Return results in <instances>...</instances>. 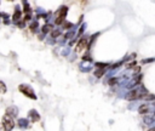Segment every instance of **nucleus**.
Wrapping results in <instances>:
<instances>
[{
	"label": "nucleus",
	"instance_id": "f257e3e1",
	"mask_svg": "<svg viewBox=\"0 0 155 131\" xmlns=\"http://www.w3.org/2000/svg\"><path fill=\"white\" fill-rule=\"evenodd\" d=\"M19 91H21L22 93H24V95L27 96V97H29V98H32V100H36V96H35V92L33 91V89L29 86V85H24V84H22V85H19Z\"/></svg>",
	"mask_w": 155,
	"mask_h": 131
},
{
	"label": "nucleus",
	"instance_id": "f03ea898",
	"mask_svg": "<svg viewBox=\"0 0 155 131\" xmlns=\"http://www.w3.org/2000/svg\"><path fill=\"white\" fill-rule=\"evenodd\" d=\"M3 126H4L5 131H11L13 129L15 123H13V120H12V118L10 115L6 114V115L3 117Z\"/></svg>",
	"mask_w": 155,
	"mask_h": 131
},
{
	"label": "nucleus",
	"instance_id": "7ed1b4c3",
	"mask_svg": "<svg viewBox=\"0 0 155 131\" xmlns=\"http://www.w3.org/2000/svg\"><path fill=\"white\" fill-rule=\"evenodd\" d=\"M67 7H61V10L58 11V16H57V20H56V24H61L62 22H63V20H64V16H66V13H67Z\"/></svg>",
	"mask_w": 155,
	"mask_h": 131
},
{
	"label": "nucleus",
	"instance_id": "20e7f679",
	"mask_svg": "<svg viewBox=\"0 0 155 131\" xmlns=\"http://www.w3.org/2000/svg\"><path fill=\"white\" fill-rule=\"evenodd\" d=\"M6 114H7V115H10L11 118L16 117V115L18 114V109H17V107H15V106L9 107V108L6 109Z\"/></svg>",
	"mask_w": 155,
	"mask_h": 131
},
{
	"label": "nucleus",
	"instance_id": "39448f33",
	"mask_svg": "<svg viewBox=\"0 0 155 131\" xmlns=\"http://www.w3.org/2000/svg\"><path fill=\"white\" fill-rule=\"evenodd\" d=\"M86 44H87V39H81L79 43H78V45H76V49H75L76 52H80L81 50H84Z\"/></svg>",
	"mask_w": 155,
	"mask_h": 131
},
{
	"label": "nucleus",
	"instance_id": "423d86ee",
	"mask_svg": "<svg viewBox=\"0 0 155 131\" xmlns=\"http://www.w3.org/2000/svg\"><path fill=\"white\" fill-rule=\"evenodd\" d=\"M28 115H29V118H30L33 121H38L39 119H40V117H39V114H38V112H36V110H34V109L29 110Z\"/></svg>",
	"mask_w": 155,
	"mask_h": 131
},
{
	"label": "nucleus",
	"instance_id": "0eeeda50",
	"mask_svg": "<svg viewBox=\"0 0 155 131\" xmlns=\"http://www.w3.org/2000/svg\"><path fill=\"white\" fill-rule=\"evenodd\" d=\"M19 18H21V10H19V7L17 6L16 10H15V13H13V22H17Z\"/></svg>",
	"mask_w": 155,
	"mask_h": 131
},
{
	"label": "nucleus",
	"instance_id": "6e6552de",
	"mask_svg": "<svg viewBox=\"0 0 155 131\" xmlns=\"http://www.w3.org/2000/svg\"><path fill=\"white\" fill-rule=\"evenodd\" d=\"M138 97V92L137 91H132V92H130L128 93V95H127V100L128 101H132V100H136V98H137Z\"/></svg>",
	"mask_w": 155,
	"mask_h": 131
},
{
	"label": "nucleus",
	"instance_id": "1a4fd4ad",
	"mask_svg": "<svg viewBox=\"0 0 155 131\" xmlns=\"http://www.w3.org/2000/svg\"><path fill=\"white\" fill-rule=\"evenodd\" d=\"M18 125H19V127H28V120L27 119H19L18 120Z\"/></svg>",
	"mask_w": 155,
	"mask_h": 131
},
{
	"label": "nucleus",
	"instance_id": "9d476101",
	"mask_svg": "<svg viewBox=\"0 0 155 131\" xmlns=\"http://www.w3.org/2000/svg\"><path fill=\"white\" fill-rule=\"evenodd\" d=\"M5 92H6V85L3 81H0V93H5Z\"/></svg>",
	"mask_w": 155,
	"mask_h": 131
},
{
	"label": "nucleus",
	"instance_id": "9b49d317",
	"mask_svg": "<svg viewBox=\"0 0 155 131\" xmlns=\"http://www.w3.org/2000/svg\"><path fill=\"white\" fill-rule=\"evenodd\" d=\"M138 112H140L141 114H143V113H145V112H148V107L147 106H141L140 109H138Z\"/></svg>",
	"mask_w": 155,
	"mask_h": 131
},
{
	"label": "nucleus",
	"instance_id": "f8f14e48",
	"mask_svg": "<svg viewBox=\"0 0 155 131\" xmlns=\"http://www.w3.org/2000/svg\"><path fill=\"white\" fill-rule=\"evenodd\" d=\"M51 28H52V26H50V24H46V26L43 28V32H44V33H47V32H50V30H51Z\"/></svg>",
	"mask_w": 155,
	"mask_h": 131
},
{
	"label": "nucleus",
	"instance_id": "ddd939ff",
	"mask_svg": "<svg viewBox=\"0 0 155 131\" xmlns=\"http://www.w3.org/2000/svg\"><path fill=\"white\" fill-rule=\"evenodd\" d=\"M36 27H38V24H36V23H33V24L30 26V28H32V30H35V29H36Z\"/></svg>",
	"mask_w": 155,
	"mask_h": 131
},
{
	"label": "nucleus",
	"instance_id": "4468645a",
	"mask_svg": "<svg viewBox=\"0 0 155 131\" xmlns=\"http://www.w3.org/2000/svg\"><path fill=\"white\" fill-rule=\"evenodd\" d=\"M0 131H5V129H4L3 124H0Z\"/></svg>",
	"mask_w": 155,
	"mask_h": 131
},
{
	"label": "nucleus",
	"instance_id": "2eb2a0df",
	"mask_svg": "<svg viewBox=\"0 0 155 131\" xmlns=\"http://www.w3.org/2000/svg\"><path fill=\"white\" fill-rule=\"evenodd\" d=\"M148 131H155V126H154V127H151V129H149Z\"/></svg>",
	"mask_w": 155,
	"mask_h": 131
},
{
	"label": "nucleus",
	"instance_id": "dca6fc26",
	"mask_svg": "<svg viewBox=\"0 0 155 131\" xmlns=\"http://www.w3.org/2000/svg\"><path fill=\"white\" fill-rule=\"evenodd\" d=\"M154 106H155V101H154Z\"/></svg>",
	"mask_w": 155,
	"mask_h": 131
},
{
	"label": "nucleus",
	"instance_id": "f3484780",
	"mask_svg": "<svg viewBox=\"0 0 155 131\" xmlns=\"http://www.w3.org/2000/svg\"><path fill=\"white\" fill-rule=\"evenodd\" d=\"M154 115H155V114H154Z\"/></svg>",
	"mask_w": 155,
	"mask_h": 131
}]
</instances>
